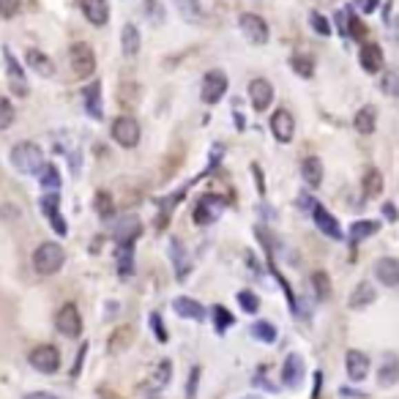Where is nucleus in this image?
Segmentation results:
<instances>
[{
  "label": "nucleus",
  "instance_id": "37998d69",
  "mask_svg": "<svg viewBox=\"0 0 399 399\" xmlns=\"http://www.w3.org/2000/svg\"><path fill=\"white\" fill-rule=\"evenodd\" d=\"M170 378H172V361H161L159 364V369H156V378H154V383L156 386H167L170 383Z\"/></svg>",
  "mask_w": 399,
  "mask_h": 399
},
{
  "label": "nucleus",
  "instance_id": "1a4fd4ad",
  "mask_svg": "<svg viewBox=\"0 0 399 399\" xmlns=\"http://www.w3.org/2000/svg\"><path fill=\"white\" fill-rule=\"evenodd\" d=\"M55 328L63 334V336H69V339H77L82 334V315L80 309L74 307V304H63L61 309H58V315H55Z\"/></svg>",
  "mask_w": 399,
  "mask_h": 399
},
{
  "label": "nucleus",
  "instance_id": "c85d7f7f",
  "mask_svg": "<svg viewBox=\"0 0 399 399\" xmlns=\"http://www.w3.org/2000/svg\"><path fill=\"white\" fill-rule=\"evenodd\" d=\"M175 6L181 11V17L189 19V22H203L205 19V8H203L200 0H175Z\"/></svg>",
  "mask_w": 399,
  "mask_h": 399
},
{
  "label": "nucleus",
  "instance_id": "393cba45",
  "mask_svg": "<svg viewBox=\"0 0 399 399\" xmlns=\"http://www.w3.org/2000/svg\"><path fill=\"white\" fill-rule=\"evenodd\" d=\"M85 110H88V115L96 118V121L104 118V112H101V85H99V82H93V85L85 88Z\"/></svg>",
  "mask_w": 399,
  "mask_h": 399
},
{
  "label": "nucleus",
  "instance_id": "9d476101",
  "mask_svg": "<svg viewBox=\"0 0 399 399\" xmlns=\"http://www.w3.org/2000/svg\"><path fill=\"white\" fill-rule=\"evenodd\" d=\"M249 101H252V107L257 112H265L271 107V101H274V85L268 80H263V77H254L249 82Z\"/></svg>",
  "mask_w": 399,
  "mask_h": 399
},
{
  "label": "nucleus",
  "instance_id": "cd10ccee",
  "mask_svg": "<svg viewBox=\"0 0 399 399\" xmlns=\"http://www.w3.org/2000/svg\"><path fill=\"white\" fill-rule=\"evenodd\" d=\"M301 175H304V181H307V186L318 189L320 183H323V161H320L318 156L304 159V164H301Z\"/></svg>",
  "mask_w": 399,
  "mask_h": 399
},
{
  "label": "nucleus",
  "instance_id": "09e8293b",
  "mask_svg": "<svg viewBox=\"0 0 399 399\" xmlns=\"http://www.w3.org/2000/svg\"><path fill=\"white\" fill-rule=\"evenodd\" d=\"M339 394H342V397H345V399H356V397H358V399H364V397H367L364 391H353V389H342Z\"/></svg>",
  "mask_w": 399,
  "mask_h": 399
},
{
  "label": "nucleus",
  "instance_id": "8fccbe9b",
  "mask_svg": "<svg viewBox=\"0 0 399 399\" xmlns=\"http://www.w3.org/2000/svg\"><path fill=\"white\" fill-rule=\"evenodd\" d=\"M25 399H58V397L50 394V391H33V394H28Z\"/></svg>",
  "mask_w": 399,
  "mask_h": 399
},
{
  "label": "nucleus",
  "instance_id": "dca6fc26",
  "mask_svg": "<svg viewBox=\"0 0 399 399\" xmlns=\"http://www.w3.org/2000/svg\"><path fill=\"white\" fill-rule=\"evenodd\" d=\"M358 63H361V69H364L367 74H378V72L383 69V50H380L378 44L367 41V44L358 50Z\"/></svg>",
  "mask_w": 399,
  "mask_h": 399
},
{
  "label": "nucleus",
  "instance_id": "49530a36",
  "mask_svg": "<svg viewBox=\"0 0 399 399\" xmlns=\"http://www.w3.org/2000/svg\"><path fill=\"white\" fill-rule=\"evenodd\" d=\"M197 380H200V367H194V369H192V375H189V386H186V399H194V397H197Z\"/></svg>",
  "mask_w": 399,
  "mask_h": 399
},
{
  "label": "nucleus",
  "instance_id": "f8f14e48",
  "mask_svg": "<svg viewBox=\"0 0 399 399\" xmlns=\"http://www.w3.org/2000/svg\"><path fill=\"white\" fill-rule=\"evenodd\" d=\"M345 369H347V378H350V380L361 383V380L369 375L372 361H369V356L361 353V350H347V356H345Z\"/></svg>",
  "mask_w": 399,
  "mask_h": 399
},
{
  "label": "nucleus",
  "instance_id": "79ce46f5",
  "mask_svg": "<svg viewBox=\"0 0 399 399\" xmlns=\"http://www.w3.org/2000/svg\"><path fill=\"white\" fill-rule=\"evenodd\" d=\"M309 25L315 28L318 36H331V25H328V19H325L320 11H312V14H309Z\"/></svg>",
  "mask_w": 399,
  "mask_h": 399
},
{
  "label": "nucleus",
  "instance_id": "2f4dec72",
  "mask_svg": "<svg viewBox=\"0 0 399 399\" xmlns=\"http://www.w3.org/2000/svg\"><path fill=\"white\" fill-rule=\"evenodd\" d=\"M364 194L367 197H380L383 194V175H380V170H367V175H364Z\"/></svg>",
  "mask_w": 399,
  "mask_h": 399
},
{
  "label": "nucleus",
  "instance_id": "e433bc0d",
  "mask_svg": "<svg viewBox=\"0 0 399 399\" xmlns=\"http://www.w3.org/2000/svg\"><path fill=\"white\" fill-rule=\"evenodd\" d=\"M238 304H241V309H243L246 315H257V312H260V296H257V293H252V290H241Z\"/></svg>",
  "mask_w": 399,
  "mask_h": 399
},
{
  "label": "nucleus",
  "instance_id": "bb28decb",
  "mask_svg": "<svg viewBox=\"0 0 399 399\" xmlns=\"http://www.w3.org/2000/svg\"><path fill=\"white\" fill-rule=\"evenodd\" d=\"M378 230H380V222H375V219H358V222H353V227H350V241H353V243H361V241L372 238Z\"/></svg>",
  "mask_w": 399,
  "mask_h": 399
},
{
  "label": "nucleus",
  "instance_id": "39448f33",
  "mask_svg": "<svg viewBox=\"0 0 399 399\" xmlns=\"http://www.w3.org/2000/svg\"><path fill=\"white\" fill-rule=\"evenodd\" d=\"M28 361H30V367H33L36 372L52 375V372L61 369V350H58L55 345H39V347L30 350Z\"/></svg>",
  "mask_w": 399,
  "mask_h": 399
},
{
  "label": "nucleus",
  "instance_id": "a19ab883",
  "mask_svg": "<svg viewBox=\"0 0 399 399\" xmlns=\"http://www.w3.org/2000/svg\"><path fill=\"white\" fill-rule=\"evenodd\" d=\"M14 118H17V112H14L11 101L6 96H0V129H8L14 123Z\"/></svg>",
  "mask_w": 399,
  "mask_h": 399
},
{
  "label": "nucleus",
  "instance_id": "a878e982",
  "mask_svg": "<svg viewBox=\"0 0 399 399\" xmlns=\"http://www.w3.org/2000/svg\"><path fill=\"white\" fill-rule=\"evenodd\" d=\"M132 342H134V328L132 325H121L110 336V353H123V350H129Z\"/></svg>",
  "mask_w": 399,
  "mask_h": 399
},
{
  "label": "nucleus",
  "instance_id": "f03ea898",
  "mask_svg": "<svg viewBox=\"0 0 399 399\" xmlns=\"http://www.w3.org/2000/svg\"><path fill=\"white\" fill-rule=\"evenodd\" d=\"M11 164L22 172V175H39L44 167V154L36 143H19L11 148Z\"/></svg>",
  "mask_w": 399,
  "mask_h": 399
},
{
  "label": "nucleus",
  "instance_id": "3c124183",
  "mask_svg": "<svg viewBox=\"0 0 399 399\" xmlns=\"http://www.w3.org/2000/svg\"><path fill=\"white\" fill-rule=\"evenodd\" d=\"M383 211H386L389 222H397V211H394V205H391V203H386V208H383Z\"/></svg>",
  "mask_w": 399,
  "mask_h": 399
},
{
  "label": "nucleus",
  "instance_id": "c9c22d12",
  "mask_svg": "<svg viewBox=\"0 0 399 399\" xmlns=\"http://www.w3.org/2000/svg\"><path fill=\"white\" fill-rule=\"evenodd\" d=\"M172 260H175V276L178 279H183L186 274H189V260H186V252L181 249V243L178 241H172Z\"/></svg>",
  "mask_w": 399,
  "mask_h": 399
},
{
  "label": "nucleus",
  "instance_id": "ddd939ff",
  "mask_svg": "<svg viewBox=\"0 0 399 399\" xmlns=\"http://www.w3.org/2000/svg\"><path fill=\"white\" fill-rule=\"evenodd\" d=\"M271 132H274V137L279 140V143H293V134H296V121H293V115L282 107V110H276L274 115H271Z\"/></svg>",
  "mask_w": 399,
  "mask_h": 399
},
{
  "label": "nucleus",
  "instance_id": "412c9836",
  "mask_svg": "<svg viewBox=\"0 0 399 399\" xmlns=\"http://www.w3.org/2000/svg\"><path fill=\"white\" fill-rule=\"evenodd\" d=\"M378 383H380V386H394V383H399V358L394 353H386V356L380 358Z\"/></svg>",
  "mask_w": 399,
  "mask_h": 399
},
{
  "label": "nucleus",
  "instance_id": "4468645a",
  "mask_svg": "<svg viewBox=\"0 0 399 399\" xmlns=\"http://www.w3.org/2000/svg\"><path fill=\"white\" fill-rule=\"evenodd\" d=\"M309 211H312V219H315V225L320 227L323 236H328V238H334V241H342V227H339V222L334 219V214L325 211V205L315 203Z\"/></svg>",
  "mask_w": 399,
  "mask_h": 399
},
{
  "label": "nucleus",
  "instance_id": "423d86ee",
  "mask_svg": "<svg viewBox=\"0 0 399 399\" xmlns=\"http://www.w3.org/2000/svg\"><path fill=\"white\" fill-rule=\"evenodd\" d=\"M69 63H72L74 77H80V80L90 77V74L96 72V55H93L90 44H85V41L72 44V50H69Z\"/></svg>",
  "mask_w": 399,
  "mask_h": 399
},
{
  "label": "nucleus",
  "instance_id": "5701e85b",
  "mask_svg": "<svg viewBox=\"0 0 399 399\" xmlns=\"http://www.w3.org/2000/svg\"><path fill=\"white\" fill-rule=\"evenodd\" d=\"M121 44H123V55L126 58H134L137 52H140V47H143V39H140V30H137V25H123V33H121Z\"/></svg>",
  "mask_w": 399,
  "mask_h": 399
},
{
  "label": "nucleus",
  "instance_id": "7c9ffc66",
  "mask_svg": "<svg viewBox=\"0 0 399 399\" xmlns=\"http://www.w3.org/2000/svg\"><path fill=\"white\" fill-rule=\"evenodd\" d=\"M118 271L123 276L134 271V243H118Z\"/></svg>",
  "mask_w": 399,
  "mask_h": 399
},
{
  "label": "nucleus",
  "instance_id": "b1692460",
  "mask_svg": "<svg viewBox=\"0 0 399 399\" xmlns=\"http://www.w3.org/2000/svg\"><path fill=\"white\" fill-rule=\"evenodd\" d=\"M28 66L36 72V74H41V77H52L55 74V63L44 55V52H39V50H28Z\"/></svg>",
  "mask_w": 399,
  "mask_h": 399
},
{
  "label": "nucleus",
  "instance_id": "f257e3e1",
  "mask_svg": "<svg viewBox=\"0 0 399 399\" xmlns=\"http://www.w3.org/2000/svg\"><path fill=\"white\" fill-rule=\"evenodd\" d=\"M63 263H66V252H63V246L55 243V241H47V243H41V246L33 252V268H36V274H41V276L58 274V271L63 268Z\"/></svg>",
  "mask_w": 399,
  "mask_h": 399
},
{
  "label": "nucleus",
  "instance_id": "20e7f679",
  "mask_svg": "<svg viewBox=\"0 0 399 399\" xmlns=\"http://www.w3.org/2000/svg\"><path fill=\"white\" fill-rule=\"evenodd\" d=\"M225 208H227V200H225L222 194H205V197H200V203L194 205V222H197L200 227H203V225H214V222L222 219Z\"/></svg>",
  "mask_w": 399,
  "mask_h": 399
},
{
  "label": "nucleus",
  "instance_id": "de8ad7c7",
  "mask_svg": "<svg viewBox=\"0 0 399 399\" xmlns=\"http://www.w3.org/2000/svg\"><path fill=\"white\" fill-rule=\"evenodd\" d=\"M353 6H356L361 14H372V11L380 6V0H353Z\"/></svg>",
  "mask_w": 399,
  "mask_h": 399
},
{
  "label": "nucleus",
  "instance_id": "aec40b11",
  "mask_svg": "<svg viewBox=\"0 0 399 399\" xmlns=\"http://www.w3.org/2000/svg\"><path fill=\"white\" fill-rule=\"evenodd\" d=\"M375 298H378L375 285H372V282H358V287L350 293L347 307H350V309H367L369 304H375Z\"/></svg>",
  "mask_w": 399,
  "mask_h": 399
},
{
  "label": "nucleus",
  "instance_id": "6e6552de",
  "mask_svg": "<svg viewBox=\"0 0 399 399\" xmlns=\"http://www.w3.org/2000/svg\"><path fill=\"white\" fill-rule=\"evenodd\" d=\"M238 28L241 33H243V39L249 41V44H265L268 41V25H265V19L263 17H257V14H241L238 17Z\"/></svg>",
  "mask_w": 399,
  "mask_h": 399
},
{
  "label": "nucleus",
  "instance_id": "c756f323",
  "mask_svg": "<svg viewBox=\"0 0 399 399\" xmlns=\"http://www.w3.org/2000/svg\"><path fill=\"white\" fill-rule=\"evenodd\" d=\"M249 331H252V336H254L257 342H263V345H271V342H276V336H279V334H276V325H274L271 320H257Z\"/></svg>",
  "mask_w": 399,
  "mask_h": 399
},
{
  "label": "nucleus",
  "instance_id": "c03bdc74",
  "mask_svg": "<svg viewBox=\"0 0 399 399\" xmlns=\"http://www.w3.org/2000/svg\"><path fill=\"white\" fill-rule=\"evenodd\" d=\"M19 8H22V0H0V17H3V19L17 17Z\"/></svg>",
  "mask_w": 399,
  "mask_h": 399
},
{
  "label": "nucleus",
  "instance_id": "0eeeda50",
  "mask_svg": "<svg viewBox=\"0 0 399 399\" xmlns=\"http://www.w3.org/2000/svg\"><path fill=\"white\" fill-rule=\"evenodd\" d=\"M227 88H230L227 74H225V72H219V69H214V72H208V74L203 77L200 96H203V101H205V104H219V101H222V96L227 93Z\"/></svg>",
  "mask_w": 399,
  "mask_h": 399
},
{
  "label": "nucleus",
  "instance_id": "4be33fe9",
  "mask_svg": "<svg viewBox=\"0 0 399 399\" xmlns=\"http://www.w3.org/2000/svg\"><path fill=\"white\" fill-rule=\"evenodd\" d=\"M353 126H356L358 134H372L375 126H378V110H375L372 104L361 107V110L356 112V118H353Z\"/></svg>",
  "mask_w": 399,
  "mask_h": 399
},
{
  "label": "nucleus",
  "instance_id": "7ed1b4c3",
  "mask_svg": "<svg viewBox=\"0 0 399 399\" xmlns=\"http://www.w3.org/2000/svg\"><path fill=\"white\" fill-rule=\"evenodd\" d=\"M112 140L121 145V148H137L140 145V137H143V129L140 123L132 118V115H121L112 121V129H110Z\"/></svg>",
  "mask_w": 399,
  "mask_h": 399
},
{
  "label": "nucleus",
  "instance_id": "ea45409f",
  "mask_svg": "<svg viewBox=\"0 0 399 399\" xmlns=\"http://www.w3.org/2000/svg\"><path fill=\"white\" fill-rule=\"evenodd\" d=\"M380 90L386 96H399V72H386L380 80Z\"/></svg>",
  "mask_w": 399,
  "mask_h": 399
},
{
  "label": "nucleus",
  "instance_id": "f3484780",
  "mask_svg": "<svg viewBox=\"0 0 399 399\" xmlns=\"http://www.w3.org/2000/svg\"><path fill=\"white\" fill-rule=\"evenodd\" d=\"M375 276L386 287H399V260L397 257H380L375 263Z\"/></svg>",
  "mask_w": 399,
  "mask_h": 399
},
{
  "label": "nucleus",
  "instance_id": "473e14b6",
  "mask_svg": "<svg viewBox=\"0 0 399 399\" xmlns=\"http://www.w3.org/2000/svg\"><path fill=\"white\" fill-rule=\"evenodd\" d=\"M290 69H293L298 77L309 80V77L315 74V61L307 58V55H293V58H290Z\"/></svg>",
  "mask_w": 399,
  "mask_h": 399
},
{
  "label": "nucleus",
  "instance_id": "72a5a7b5",
  "mask_svg": "<svg viewBox=\"0 0 399 399\" xmlns=\"http://www.w3.org/2000/svg\"><path fill=\"white\" fill-rule=\"evenodd\" d=\"M39 181H41L44 189L58 192V186H61V172H58V167H55V164H44L41 172H39Z\"/></svg>",
  "mask_w": 399,
  "mask_h": 399
},
{
  "label": "nucleus",
  "instance_id": "f704fd0d",
  "mask_svg": "<svg viewBox=\"0 0 399 399\" xmlns=\"http://www.w3.org/2000/svg\"><path fill=\"white\" fill-rule=\"evenodd\" d=\"M312 290H315V296H318L320 301H325L331 296V276L325 271H315L312 274Z\"/></svg>",
  "mask_w": 399,
  "mask_h": 399
},
{
  "label": "nucleus",
  "instance_id": "a18cd8bd",
  "mask_svg": "<svg viewBox=\"0 0 399 399\" xmlns=\"http://www.w3.org/2000/svg\"><path fill=\"white\" fill-rule=\"evenodd\" d=\"M151 328H154V336H156L159 342H167V339H170V334H167V328H164V320H161L156 312L151 315Z\"/></svg>",
  "mask_w": 399,
  "mask_h": 399
},
{
  "label": "nucleus",
  "instance_id": "58836bf2",
  "mask_svg": "<svg viewBox=\"0 0 399 399\" xmlns=\"http://www.w3.org/2000/svg\"><path fill=\"white\" fill-rule=\"evenodd\" d=\"M93 205H96V211H99V216H101V219H110V216H112V211H115V205H112V197H110L107 192H99Z\"/></svg>",
  "mask_w": 399,
  "mask_h": 399
},
{
  "label": "nucleus",
  "instance_id": "9b49d317",
  "mask_svg": "<svg viewBox=\"0 0 399 399\" xmlns=\"http://www.w3.org/2000/svg\"><path fill=\"white\" fill-rule=\"evenodd\" d=\"M304 375H307V367H304V358L298 353H290L282 364V383L287 389H298L304 383Z\"/></svg>",
  "mask_w": 399,
  "mask_h": 399
},
{
  "label": "nucleus",
  "instance_id": "a211bd4d",
  "mask_svg": "<svg viewBox=\"0 0 399 399\" xmlns=\"http://www.w3.org/2000/svg\"><path fill=\"white\" fill-rule=\"evenodd\" d=\"M80 8L82 14H85V19H88L90 25H96V28L107 25V19H110V6H107V0H80Z\"/></svg>",
  "mask_w": 399,
  "mask_h": 399
},
{
  "label": "nucleus",
  "instance_id": "4c0bfd02",
  "mask_svg": "<svg viewBox=\"0 0 399 399\" xmlns=\"http://www.w3.org/2000/svg\"><path fill=\"white\" fill-rule=\"evenodd\" d=\"M233 323H236L233 312H227L222 304H216V307H214V325H216V334H225Z\"/></svg>",
  "mask_w": 399,
  "mask_h": 399
},
{
  "label": "nucleus",
  "instance_id": "6ab92c4d",
  "mask_svg": "<svg viewBox=\"0 0 399 399\" xmlns=\"http://www.w3.org/2000/svg\"><path fill=\"white\" fill-rule=\"evenodd\" d=\"M172 309H175L178 318L183 320H205V307H203L200 301L189 298V296H178V298L172 301Z\"/></svg>",
  "mask_w": 399,
  "mask_h": 399
},
{
  "label": "nucleus",
  "instance_id": "603ef678",
  "mask_svg": "<svg viewBox=\"0 0 399 399\" xmlns=\"http://www.w3.org/2000/svg\"><path fill=\"white\" fill-rule=\"evenodd\" d=\"M243 399H263V397H257V394H249V397H243Z\"/></svg>",
  "mask_w": 399,
  "mask_h": 399
},
{
  "label": "nucleus",
  "instance_id": "2eb2a0df",
  "mask_svg": "<svg viewBox=\"0 0 399 399\" xmlns=\"http://www.w3.org/2000/svg\"><path fill=\"white\" fill-rule=\"evenodd\" d=\"M58 205H61L58 192H52V194H44V197H41V211L47 214V219H50L52 230H55L58 236H66V233H69V227H66V222H63V216H61Z\"/></svg>",
  "mask_w": 399,
  "mask_h": 399
}]
</instances>
